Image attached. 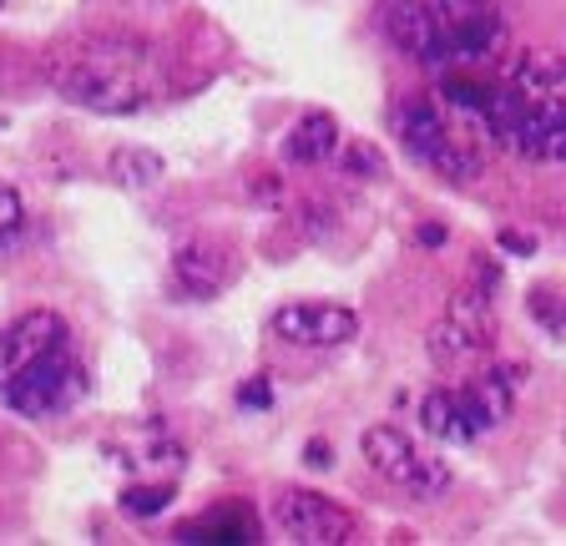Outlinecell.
<instances>
[{"mask_svg": "<svg viewBox=\"0 0 566 546\" xmlns=\"http://www.w3.org/2000/svg\"><path fill=\"white\" fill-rule=\"evenodd\" d=\"M167 506H172V486H167V481H157V486H127V491H122V511H127V516H163Z\"/></svg>", "mask_w": 566, "mask_h": 546, "instance_id": "cell-17", "label": "cell"}, {"mask_svg": "<svg viewBox=\"0 0 566 546\" xmlns=\"http://www.w3.org/2000/svg\"><path fill=\"white\" fill-rule=\"evenodd\" d=\"M238 400H243V405H269V390H263V385H248Z\"/></svg>", "mask_w": 566, "mask_h": 546, "instance_id": "cell-22", "label": "cell"}, {"mask_svg": "<svg viewBox=\"0 0 566 546\" xmlns=\"http://www.w3.org/2000/svg\"><path fill=\"white\" fill-rule=\"evenodd\" d=\"M273 522L289 542L298 546H344L354 542V516L344 506H334L329 496H318V491H304V486H289L279 501H273Z\"/></svg>", "mask_w": 566, "mask_h": 546, "instance_id": "cell-8", "label": "cell"}, {"mask_svg": "<svg viewBox=\"0 0 566 546\" xmlns=\"http://www.w3.org/2000/svg\"><path fill=\"white\" fill-rule=\"evenodd\" d=\"M420 243L424 249H436V243H446V233H440V228H420Z\"/></svg>", "mask_w": 566, "mask_h": 546, "instance_id": "cell-23", "label": "cell"}, {"mask_svg": "<svg viewBox=\"0 0 566 546\" xmlns=\"http://www.w3.org/2000/svg\"><path fill=\"white\" fill-rule=\"evenodd\" d=\"M516 390H521V375L511 365H485L481 375H471V380L460 385L455 405H460V420H465L471 440L506 426L511 410H516Z\"/></svg>", "mask_w": 566, "mask_h": 546, "instance_id": "cell-10", "label": "cell"}, {"mask_svg": "<svg viewBox=\"0 0 566 546\" xmlns=\"http://www.w3.org/2000/svg\"><path fill=\"white\" fill-rule=\"evenodd\" d=\"M495 334V314H491V294L481 288H460L446 304V314L436 319V329L424 334V349H430V365L455 369L465 359L485 355Z\"/></svg>", "mask_w": 566, "mask_h": 546, "instance_id": "cell-7", "label": "cell"}, {"mask_svg": "<svg viewBox=\"0 0 566 546\" xmlns=\"http://www.w3.org/2000/svg\"><path fill=\"white\" fill-rule=\"evenodd\" d=\"M0 6H6V0H0Z\"/></svg>", "mask_w": 566, "mask_h": 546, "instance_id": "cell-24", "label": "cell"}, {"mask_svg": "<svg viewBox=\"0 0 566 546\" xmlns=\"http://www.w3.org/2000/svg\"><path fill=\"white\" fill-rule=\"evenodd\" d=\"M420 426L424 435L446 440V445H471V430L460 420V405H455V390H430L420 400Z\"/></svg>", "mask_w": 566, "mask_h": 546, "instance_id": "cell-15", "label": "cell"}, {"mask_svg": "<svg viewBox=\"0 0 566 546\" xmlns=\"http://www.w3.org/2000/svg\"><path fill=\"white\" fill-rule=\"evenodd\" d=\"M273 339L294 349H339L359 334V319L344 304H283L269 319Z\"/></svg>", "mask_w": 566, "mask_h": 546, "instance_id": "cell-9", "label": "cell"}, {"mask_svg": "<svg viewBox=\"0 0 566 546\" xmlns=\"http://www.w3.org/2000/svg\"><path fill=\"white\" fill-rule=\"evenodd\" d=\"M334 153H339V122L329 112H308L283 137V162H294V167H324Z\"/></svg>", "mask_w": 566, "mask_h": 546, "instance_id": "cell-14", "label": "cell"}, {"mask_svg": "<svg viewBox=\"0 0 566 546\" xmlns=\"http://www.w3.org/2000/svg\"><path fill=\"white\" fill-rule=\"evenodd\" d=\"M51 82L71 107L96 117H137L163 96V56L137 36H92L61 51Z\"/></svg>", "mask_w": 566, "mask_h": 546, "instance_id": "cell-2", "label": "cell"}, {"mask_svg": "<svg viewBox=\"0 0 566 546\" xmlns=\"http://www.w3.org/2000/svg\"><path fill=\"white\" fill-rule=\"evenodd\" d=\"M395 137H400L410 162H420L424 172H436L446 182H471L481 172V157L491 153L481 132L465 127L436 92L410 96L395 107Z\"/></svg>", "mask_w": 566, "mask_h": 546, "instance_id": "cell-4", "label": "cell"}, {"mask_svg": "<svg viewBox=\"0 0 566 546\" xmlns=\"http://www.w3.org/2000/svg\"><path fill=\"white\" fill-rule=\"evenodd\" d=\"M359 451H365V465L379 481H389L395 491H405V496H415V501H440L450 491V465L440 461V455H424L420 445L395 426H369L365 435H359Z\"/></svg>", "mask_w": 566, "mask_h": 546, "instance_id": "cell-5", "label": "cell"}, {"mask_svg": "<svg viewBox=\"0 0 566 546\" xmlns=\"http://www.w3.org/2000/svg\"><path fill=\"white\" fill-rule=\"evenodd\" d=\"M379 31L410 66L475 72L506 41L501 0H379Z\"/></svg>", "mask_w": 566, "mask_h": 546, "instance_id": "cell-1", "label": "cell"}, {"mask_svg": "<svg viewBox=\"0 0 566 546\" xmlns=\"http://www.w3.org/2000/svg\"><path fill=\"white\" fill-rule=\"evenodd\" d=\"M71 345V329L56 309H25L0 329V385H11L25 365H35L41 355Z\"/></svg>", "mask_w": 566, "mask_h": 546, "instance_id": "cell-11", "label": "cell"}, {"mask_svg": "<svg viewBox=\"0 0 566 546\" xmlns=\"http://www.w3.org/2000/svg\"><path fill=\"white\" fill-rule=\"evenodd\" d=\"M501 249H511V253H531V238H521V233H501Z\"/></svg>", "mask_w": 566, "mask_h": 546, "instance_id": "cell-21", "label": "cell"}, {"mask_svg": "<svg viewBox=\"0 0 566 546\" xmlns=\"http://www.w3.org/2000/svg\"><path fill=\"white\" fill-rule=\"evenodd\" d=\"M82 395H86V365L76 359V349L71 345L41 355L35 365H25L11 385H0V400L11 405L15 416H25V420L66 416Z\"/></svg>", "mask_w": 566, "mask_h": 546, "instance_id": "cell-6", "label": "cell"}, {"mask_svg": "<svg viewBox=\"0 0 566 546\" xmlns=\"http://www.w3.org/2000/svg\"><path fill=\"white\" fill-rule=\"evenodd\" d=\"M344 172H349V178L379 182V178H385V157H379V147L359 143V147H349V153H344Z\"/></svg>", "mask_w": 566, "mask_h": 546, "instance_id": "cell-19", "label": "cell"}, {"mask_svg": "<svg viewBox=\"0 0 566 546\" xmlns=\"http://www.w3.org/2000/svg\"><path fill=\"white\" fill-rule=\"evenodd\" d=\"M172 273L188 294L212 298L233 284V253L218 249V243H182V249L172 253Z\"/></svg>", "mask_w": 566, "mask_h": 546, "instance_id": "cell-12", "label": "cell"}, {"mask_svg": "<svg viewBox=\"0 0 566 546\" xmlns=\"http://www.w3.org/2000/svg\"><path fill=\"white\" fill-rule=\"evenodd\" d=\"M495 147L521 162H566V56L531 51L495 82Z\"/></svg>", "mask_w": 566, "mask_h": 546, "instance_id": "cell-3", "label": "cell"}, {"mask_svg": "<svg viewBox=\"0 0 566 546\" xmlns=\"http://www.w3.org/2000/svg\"><path fill=\"white\" fill-rule=\"evenodd\" d=\"M177 542H212V546H233V542H259V516H253V506H243V501H233V506H218L208 511V516H198V522L177 526Z\"/></svg>", "mask_w": 566, "mask_h": 546, "instance_id": "cell-13", "label": "cell"}, {"mask_svg": "<svg viewBox=\"0 0 566 546\" xmlns=\"http://www.w3.org/2000/svg\"><path fill=\"white\" fill-rule=\"evenodd\" d=\"M304 465H308V471H329V465H334V451H329V440H308V451H304Z\"/></svg>", "mask_w": 566, "mask_h": 546, "instance_id": "cell-20", "label": "cell"}, {"mask_svg": "<svg viewBox=\"0 0 566 546\" xmlns=\"http://www.w3.org/2000/svg\"><path fill=\"white\" fill-rule=\"evenodd\" d=\"M25 233V202L11 182H0V249H15Z\"/></svg>", "mask_w": 566, "mask_h": 546, "instance_id": "cell-18", "label": "cell"}, {"mask_svg": "<svg viewBox=\"0 0 566 546\" xmlns=\"http://www.w3.org/2000/svg\"><path fill=\"white\" fill-rule=\"evenodd\" d=\"M163 172H167V162L153 153V147H117V153H112V178H117L127 192L157 188Z\"/></svg>", "mask_w": 566, "mask_h": 546, "instance_id": "cell-16", "label": "cell"}]
</instances>
